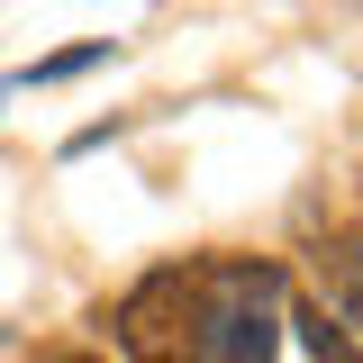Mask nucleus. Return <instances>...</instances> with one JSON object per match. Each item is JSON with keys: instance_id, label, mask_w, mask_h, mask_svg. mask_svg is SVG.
I'll return each mask as SVG.
<instances>
[{"instance_id": "nucleus-1", "label": "nucleus", "mask_w": 363, "mask_h": 363, "mask_svg": "<svg viewBox=\"0 0 363 363\" xmlns=\"http://www.w3.org/2000/svg\"><path fill=\"white\" fill-rule=\"evenodd\" d=\"M200 363H291V272L218 255L209 264V336Z\"/></svg>"}, {"instance_id": "nucleus-2", "label": "nucleus", "mask_w": 363, "mask_h": 363, "mask_svg": "<svg viewBox=\"0 0 363 363\" xmlns=\"http://www.w3.org/2000/svg\"><path fill=\"white\" fill-rule=\"evenodd\" d=\"M118 354L128 363H200L209 336V264H155L145 281H128V300L109 309Z\"/></svg>"}, {"instance_id": "nucleus-3", "label": "nucleus", "mask_w": 363, "mask_h": 363, "mask_svg": "<svg viewBox=\"0 0 363 363\" xmlns=\"http://www.w3.org/2000/svg\"><path fill=\"white\" fill-rule=\"evenodd\" d=\"M55 363H91V354H55Z\"/></svg>"}]
</instances>
